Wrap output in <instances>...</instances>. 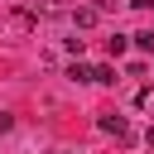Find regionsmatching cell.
<instances>
[{"instance_id": "obj_1", "label": "cell", "mask_w": 154, "mask_h": 154, "mask_svg": "<svg viewBox=\"0 0 154 154\" xmlns=\"http://www.w3.org/2000/svg\"><path fill=\"white\" fill-rule=\"evenodd\" d=\"M96 125H101L106 135H116V140H130V125H125V116H116V111H106V116H96Z\"/></svg>"}, {"instance_id": "obj_2", "label": "cell", "mask_w": 154, "mask_h": 154, "mask_svg": "<svg viewBox=\"0 0 154 154\" xmlns=\"http://www.w3.org/2000/svg\"><path fill=\"white\" fill-rule=\"evenodd\" d=\"M96 14H101L96 5H82V10H72V24H77V29H91V24H96Z\"/></svg>"}, {"instance_id": "obj_3", "label": "cell", "mask_w": 154, "mask_h": 154, "mask_svg": "<svg viewBox=\"0 0 154 154\" xmlns=\"http://www.w3.org/2000/svg\"><path fill=\"white\" fill-rule=\"evenodd\" d=\"M106 48H111V58H120V53L130 48V34H111V38H106Z\"/></svg>"}, {"instance_id": "obj_4", "label": "cell", "mask_w": 154, "mask_h": 154, "mask_svg": "<svg viewBox=\"0 0 154 154\" xmlns=\"http://www.w3.org/2000/svg\"><path fill=\"white\" fill-rule=\"evenodd\" d=\"M91 82H101V87H116V67H106V63H101V67H91Z\"/></svg>"}, {"instance_id": "obj_5", "label": "cell", "mask_w": 154, "mask_h": 154, "mask_svg": "<svg viewBox=\"0 0 154 154\" xmlns=\"http://www.w3.org/2000/svg\"><path fill=\"white\" fill-rule=\"evenodd\" d=\"M130 38H135L140 53H154V29H140V34H130Z\"/></svg>"}, {"instance_id": "obj_6", "label": "cell", "mask_w": 154, "mask_h": 154, "mask_svg": "<svg viewBox=\"0 0 154 154\" xmlns=\"http://www.w3.org/2000/svg\"><path fill=\"white\" fill-rule=\"evenodd\" d=\"M67 77H72V82H91V67H82V63H72V67H67Z\"/></svg>"}, {"instance_id": "obj_7", "label": "cell", "mask_w": 154, "mask_h": 154, "mask_svg": "<svg viewBox=\"0 0 154 154\" xmlns=\"http://www.w3.org/2000/svg\"><path fill=\"white\" fill-rule=\"evenodd\" d=\"M10 125H14V116H0V135H5V130H10Z\"/></svg>"}, {"instance_id": "obj_8", "label": "cell", "mask_w": 154, "mask_h": 154, "mask_svg": "<svg viewBox=\"0 0 154 154\" xmlns=\"http://www.w3.org/2000/svg\"><path fill=\"white\" fill-rule=\"evenodd\" d=\"M130 5H135V10H154V0H130Z\"/></svg>"}, {"instance_id": "obj_9", "label": "cell", "mask_w": 154, "mask_h": 154, "mask_svg": "<svg viewBox=\"0 0 154 154\" xmlns=\"http://www.w3.org/2000/svg\"><path fill=\"white\" fill-rule=\"evenodd\" d=\"M144 144H149V149H154V125H149V135H144Z\"/></svg>"}]
</instances>
